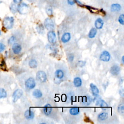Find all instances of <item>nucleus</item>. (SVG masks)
I'll return each mask as SVG.
<instances>
[{
    "mask_svg": "<svg viewBox=\"0 0 124 124\" xmlns=\"http://www.w3.org/2000/svg\"><path fill=\"white\" fill-rule=\"evenodd\" d=\"M43 111L46 115H49L52 111V107L49 104H46L43 109Z\"/></svg>",
    "mask_w": 124,
    "mask_h": 124,
    "instance_id": "nucleus-13",
    "label": "nucleus"
},
{
    "mask_svg": "<svg viewBox=\"0 0 124 124\" xmlns=\"http://www.w3.org/2000/svg\"><path fill=\"white\" fill-rule=\"evenodd\" d=\"M118 111L119 113H124V107L123 104H121L118 107Z\"/></svg>",
    "mask_w": 124,
    "mask_h": 124,
    "instance_id": "nucleus-28",
    "label": "nucleus"
},
{
    "mask_svg": "<svg viewBox=\"0 0 124 124\" xmlns=\"http://www.w3.org/2000/svg\"><path fill=\"white\" fill-rule=\"evenodd\" d=\"M90 88L93 96H97L99 94V90L98 87L93 83H91L90 84Z\"/></svg>",
    "mask_w": 124,
    "mask_h": 124,
    "instance_id": "nucleus-12",
    "label": "nucleus"
},
{
    "mask_svg": "<svg viewBox=\"0 0 124 124\" xmlns=\"http://www.w3.org/2000/svg\"><path fill=\"white\" fill-rule=\"evenodd\" d=\"M86 8H88L89 10H90L92 13H98L99 12V10L98 9L93 8L92 7L89 6H86Z\"/></svg>",
    "mask_w": 124,
    "mask_h": 124,
    "instance_id": "nucleus-27",
    "label": "nucleus"
},
{
    "mask_svg": "<svg viewBox=\"0 0 124 124\" xmlns=\"http://www.w3.org/2000/svg\"><path fill=\"white\" fill-rule=\"evenodd\" d=\"M1 31H0V35H1Z\"/></svg>",
    "mask_w": 124,
    "mask_h": 124,
    "instance_id": "nucleus-39",
    "label": "nucleus"
},
{
    "mask_svg": "<svg viewBox=\"0 0 124 124\" xmlns=\"http://www.w3.org/2000/svg\"><path fill=\"white\" fill-rule=\"evenodd\" d=\"M23 94V91L21 89H17L13 94V100L14 102H17Z\"/></svg>",
    "mask_w": 124,
    "mask_h": 124,
    "instance_id": "nucleus-4",
    "label": "nucleus"
},
{
    "mask_svg": "<svg viewBox=\"0 0 124 124\" xmlns=\"http://www.w3.org/2000/svg\"><path fill=\"white\" fill-rule=\"evenodd\" d=\"M14 19L13 17H6L3 21V25L5 28L7 29H11L14 25Z\"/></svg>",
    "mask_w": 124,
    "mask_h": 124,
    "instance_id": "nucleus-1",
    "label": "nucleus"
},
{
    "mask_svg": "<svg viewBox=\"0 0 124 124\" xmlns=\"http://www.w3.org/2000/svg\"><path fill=\"white\" fill-rule=\"evenodd\" d=\"M108 114L107 113H100L98 116V119L100 121H104L108 118Z\"/></svg>",
    "mask_w": 124,
    "mask_h": 124,
    "instance_id": "nucleus-21",
    "label": "nucleus"
},
{
    "mask_svg": "<svg viewBox=\"0 0 124 124\" xmlns=\"http://www.w3.org/2000/svg\"><path fill=\"white\" fill-rule=\"evenodd\" d=\"M26 88L29 89H32L35 86V82L34 79L32 78H29L25 82Z\"/></svg>",
    "mask_w": 124,
    "mask_h": 124,
    "instance_id": "nucleus-6",
    "label": "nucleus"
},
{
    "mask_svg": "<svg viewBox=\"0 0 124 124\" xmlns=\"http://www.w3.org/2000/svg\"><path fill=\"white\" fill-rule=\"evenodd\" d=\"M48 38L49 43L54 44L56 41V36L54 32L53 31H50L48 33Z\"/></svg>",
    "mask_w": 124,
    "mask_h": 124,
    "instance_id": "nucleus-8",
    "label": "nucleus"
},
{
    "mask_svg": "<svg viewBox=\"0 0 124 124\" xmlns=\"http://www.w3.org/2000/svg\"><path fill=\"white\" fill-rule=\"evenodd\" d=\"M111 59V55L110 53L107 51H104L100 56V60L104 62H108Z\"/></svg>",
    "mask_w": 124,
    "mask_h": 124,
    "instance_id": "nucleus-7",
    "label": "nucleus"
},
{
    "mask_svg": "<svg viewBox=\"0 0 124 124\" xmlns=\"http://www.w3.org/2000/svg\"><path fill=\"white\" fill-rule=\"evenodd\" d=\"M92 98L89 96H85L82 98V103L84 105H89L92 102Z\"/></svg>",
    "mask_w": 124,
    "mask_h": 124,
    "instance_id": "nucleus-15",
    "label": "nucleus"
},
{
    "mask_svg": "<svg viewBox=\"0 0 124 124\" xmlns=\"http://www.w3.org/2000/svg\"><path fill=\"white\" fill-rule=\"evenodd\" d=\"M97 33V30L96 28H92L91 29V30L90 31L89 34H88V36L89 38H93L94 37H95V36L96 35Z\"/></svg>",
    "mask_w": 124,
    "mask_h": 124,
    "instance_id": "nucleus-18",
    "label": "nucleus"
},
{
    "mask_svg": "<svg viewBox=\"0 0 124 124\" xmlns=\"http://www.w3.org/2000/svg\"><path fill=\"white\" fill-rule=\"evenodd\" d=\"M74 60V56L73 55H70L68 57V60L69 62H72Z\"/></svg>",
    "mask_w": 124,
    "mask_h": 124,
    "instance_id": "nucleus-36",
    "label": "nucleus"
},
{
    "mask_svg": "<svg viewBox=\"0 0 124 124\" xmlns=\"http://www.w3.org/2000/svg\"><path fill=\"white\" fill-rule=\"evenodd\" d=\"M74 84L76 87H79L82 85V79L79 77H76L74 79Z\"/></svg>",
    "mask_w": 124,
    "mask_h": 124,
    "instance_id": "nucleus-20",
    "label": "nucleus"
},
{
    "mask_svg": "<svg viewBox=\"0 0 124 124\" xmlns=\"http://www.w3.org/2000/svg\"><path fill=\"white\" fill-rule=\"evenodd\" d=\"M96 105L99 106L100 107L102 108L103 110H105L106 108H108V104L106 103V102H105L102 99H98L96 101Z\"/></svg>",
    "mask_w": 124,
    "mask_h": 124,
    "instance_id": "nucleus-11",
    "label": "nucleus"
},
{
    "mask_svg": "<svg viewBox=\"0 0 124 124\" xmlns=\"http://www.w3.org/2000/svg\"><path fill=\"white\" fill-rule=\"evenodd\" d=\"M13 1L15 4H19L22 1V0H13Z\"/></svg>",
    "mask_w": 124,
    "mask_h": 124,
    "instance_id": "nucleus-37",
    "label": "nucleus"
},
{
    "mask_svg": "<svg viewBox=\"0 0 124 124\" xmlns=\"http://www.w3.org/2000/svg\"><path fill=\"white\" fill-rule=\"evenodd\" d=\"M124 56H123L122 57V63L124 64Z\"/></svg>",
    "mask_w": 124,
    "mask_h": 124,
    "instance_id": "nucleus-38",
    "label": "nucleus"
},
{
    "mask_svg": "<svg viewBox=\"0 0 124 124\" xmlns=\"http://www.w3.org/2000/svg\"><path fill=\"white\" fill-rule=\"evenodd\" d=\"M29 66L31 68H35L37 67V62L35 60H31L29 62Z\"/></svg>",
    "mask_w": 124,
    "mask_h": 124,
    "instance_id": "nucleus-26",
    "label": "nucleus"
},
{
    "mask_svg": "<svg viewBox=\"0 0 124 124\" xmlns=\"http://www.w3.org/2000/svg\"><path fill=\"white\" fill-rule=\"evenodd\" d=\"M24 116L27 119L31 120V119H33L34 118V114L33 111L30 110H27L25 112Z\"/></svg>",
    "mask_w": 124,
    "mask_h": 124,
    "instance_id": "nucleus-14",
    "label": "nucleus"
},
{
    "mask_svg": "<svg viewBox=\"0 0 124 124\" xmlns=\"http://www.w3.org/2000/svg\"><path fill=\"white\" fill-rule=\"evenodd\" d=\"M85 64H86V62L84 61H80L78 63V65L79 67H84V65H85Z\"/></svg>",
    "mask_w": 124,
    "mask_h": 124,
    "instance_id": "nucleus-33",
    "label": "nucleus"
},
{
    "mask_svg": "<svg viewBox=\"0 0 124 124\" xmlns=\"http://www.w3.org/2000/svg\"><path fill=\"white\" fill-rule=\"evenodd\" d=\"M44 25L45 27L49 30L52 31L54 29V24L53 21L50 19H47L44 22Z\"/></svg>",
    "mask_w": 124,
    "mask_h": 124,
    "instance_id": "nucleus-5",
    "label": "nucleus"
},
{
    "mask_svg": "<svg viewBox=\"0 0 124 124\" xmlns=\"http://www.w3.org/2000/svg\"><path fill=\"white\" fill-rule=\"evenodd\" d=\"M46 11H47V14L49 16H50L52 15V14H53V10H52V8H50V7H48V8H47Z\"/></svg>",
    "mask_w": 124,
    "mask_h": 124,
    "instance_id": "nucleus-31",
    "label": "nucleus"
},
{
    "mask_svg": "<svg viewBox=\"0 0 124 124\" xmlns=\"http://www.w3.org/2000/svg\"><path fill=\"white\" fill-rule=\"evenodd\" d=\"M12 49L15 54H18L20 52H21V47L18 43H14L12 47Z\"/></svg>",
    "mask_w": 124,
    "mask_h": 124,
    "instance_id": "nucleus-9",
    "label": "nucleus"
},
{
    "mask_svg": "<svg viewBox=\"0 0 124 124\" xmlns=\"http://www.w3.org/2000/svg\"><path fill=\"white\" fill-rule=\"evenodd\" d=\"M17 10L21 14H25L27 13L29 11V7L25 3H22L17 7Z\"/></svg>",
    "mask_w": 124,
    "mask_h": 124,
    "instance_id": "nucleus-3",
    "label": "nucleus"
},
{
    "mask_svg": "<svg viewBox=\"0 0 124 124\" xmlns=\"http://www.w3.org/2000/svg\"><path fill=\"white\" fill-rule=\"evenodd\" d=\"M121 7L119 4H113L111 6V10L113 12L119 11L121 10Z\"/></svg>",
    "mask_w": 124,
    "mask_h": 124,
    "instance_id": "nucleus-19",
    "label": "nucleus"
},
{
    "mask_svg": "<svg viewBox=\"0 0 124 124\" xmlns=\"http://www.w3.org/2000/svg\"><path fill=\"white\" fill-rule=\"evenodd\" d=\"M33 96L36 98H40L42 96V93L40 90L38 89H36L33 92Z\"/></svg>",
    "mask_w": 124,
    "mask_h": 124,
    "instance_id": "nucleus-24",
    "label": "nucleus"
},
{
    "mask_svg": "<svg viewBox=\"0 0 124 124\" xmlns=\"http://www.w3.org/2000/svg\"><path fill=\"white\" fill-rule=\"evenodd\" d=\"M7 96V93L4 89H0V99L5 98Z\"/></svg>",
    "mask_w": 124,
    "mask_h": 124,
    "instance_id": "nucleus-25",
    "label": "nucleus"
},
{
    "mask_svg": "<svg viewBox=\"0 0 124 124\" xmlns=\"http://www.w3.org/2000/svg\"><path fill=\"white\" fill-rule=\"evenodd\" d=\"M103 24H104L103 21L100 18L98 19L95 22V26L96 28L98 29H101L102 28Z\"/></svg>",
    "mask_w": 124,
    "mask_h": 124,
    "instance_id": "nucleus-16",
    "label": "nucleus"
},
{
    "mask_svg": "<svg viewBox=\"0 0 124 124\" xmlns=\"http://www.w3.org/2000/svg\"><path fill=\"white\" fill-rule=\"evenodd\" d=\"M5 47L4 44L0 43V53H1L5 49Z\"/></svg>",
    "mask_w": 124,
    "mask_h": 124,
    "instance_id": "nucleus-34",
    "label": "nucleus"
},
{
    "mask_svg": "<svg viewBox=\"0 0 124 124\" xmlns=\"http://www.w3.org/2000/svg\"><path fill=\"white\" fill-rule=\"evenodd\" d=\"M77 1V0H68V3L70 5H73Z\"/></svg>",
    "mask_w": 124,
    "mask_h": 124,
    "instance_id": "nucleus-35",
    "label": "nucleus"
},
{
    "mask_svg": "<svg viewBox=\"0 0 124 124\" xmlns=\"http://www.w3.org/2000/svg\"><path fill=\"white\" fill-rule=\"evenodd\" d=\"M55 75L58 79H61L63 78L64 74L62 70L59 69V70H57L56 71L55 73Z\"/></svg>",
    "mask_w": 124,
    "mask_h": 124,
    "instance_id": "nucleus-22",
    "label": "nucleus"
},
{
    "mask_svg": "<svg viewBox=\"0 0 124 124\" xmlns=\"http://www.w3.org/2000/svg\"><path fill=\"white\" fill-rule=\"evenodd\" d=\"M119 22L120 24H121L122 25H124V15L123 14L121 15L120 16L119 19H118Z\"/></svg>",
    "mask_w": 124,
    "mask_h": 124,
    "instance_id": "nucleus-30",
    "label": "nucleus"
},
{
    "mask_svg": "<svg viewBox=\"0 0 124 124\" xmlns=\"http://www.w3.org/2000/svg\"><path fill=\"white\" fill-rule=\"evenodd\" d=\"M1 3H2V2H0V4H1Z\"/></svg>",
    "mask_w": 124,
    "mask_h": 124,
    "instance_id": "nucleus-40",
    "label": "nucleus"
},
{
    "mask_svg": "<svg viewBox=\"0 0 124 124\" xmlns=\"http://www.w3.org/2000/svg\"><path fill=\"white\" fill-rule=\"evenodd\" d=\"M36 78L39 82L45 83L47 80V75L44 71H39L36 74Z\"/></svg>",
    "mask_w": 124,
    "mask_h": 124,
    "instance_id": "nucleus-2",
    "label": "nucleus"
},
{
    "mask_svg": "<svg viewBox=\"0 0 124 124\" xmlns=\"http://www.w3.org/2000/svg\"><path fill=\"white\" fill-rule=\"evenodd\" d=\"M71 38V35L70 34L68 33H65L63 34V35L62 36V41L63 43H67L68 42Z\"/></svg>",
    "mask_w": 124,
    "mask_h": 124,
    "instance_id": "nucleus-17",
    "label": "nucleus"
},
{
    "mask_svg": "<svg viewBox=\"0 0 124 124\" xmlns=\"http://www.w3.org/2000/svg\"><path fill=\"white\" fill-rule=\"evenodd\" d=\"M70 113L73 115H76L79 113V109L78 107H73L70 109Z\"/></svg>",
    "mask_w": 124,
    "mask_h": 124,
    "instance_id": "nucleus-23",
    "label": "nucleus"
},
{
    "mask_svg": "<svg viewBox=\"0 0 124 124\" xmlns=\"http://www.w3.org/2000/svg\"><path fill=\"white\" fill-rule=\"evenodd\" d=\"M16 40V38L14 36H12L8 40V44H12L14 43Z\"/></svg>",
    "mask_w": 124,
    "mask_h": 124,
    "instance_id": "nucleus-32",
    "label": "nucleus"
},
{
    "mask_svg": "<svg viewBox=\"0 0 124 124\" xmlns=\"http://www.w3.org/2000/svg\"><path fill=\"white\" fill-rule=\"evenodd\" d=\"M17 7H17V6L15 4H12L10 6V9H11V12L13 13H16L17 11Z\"/></svg>",
    "mask_w": 124,
    "mask_h": 124,
    "instance_id": "nucleus-29",
    "label": "nucleus"
},
{
    "mask_svg": "<svg viewBox=\"0 0 124 124\" xmlns=\"http://www.w3.org/2000/svg\"><path fill=\"white\" fill-rule=\"evenodd\" d=\"M110 71L112 75L116 76L119 74L120 72V68L117 65H113V67L111 68Z\"/></svg>",
    "mask_w": 124,
    "mask_h": 124,
    "instance_id": "nucleus-10",
    "label": "nucleus"
}]
</instances>
